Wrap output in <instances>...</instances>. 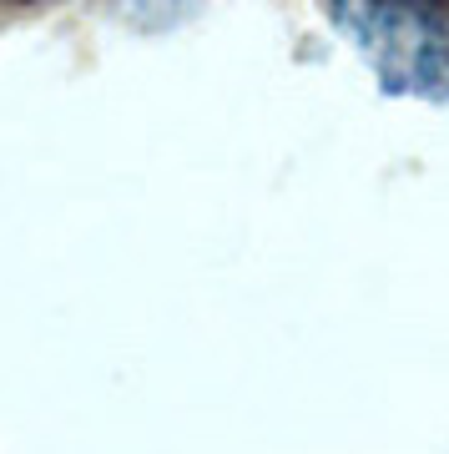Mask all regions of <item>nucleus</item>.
I'll return each mask as SVG.
<instances>
[{
  "label": "nucleus",
  "instance_id": "nucleus-1",
  "mask_svg": "<svg viewBox=\"0 0 449 454\" xmlns=\"http://www.w3.org/2000/svg\"><path fill=\"white\" fill-rule=\"evenodd\" d=\"M328 16L384 91L449 106V0H334Z\"/></svg>",
  "mask_w": 449,
  "mask_h": 454
}]
</instances>
